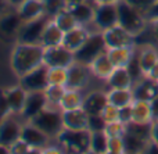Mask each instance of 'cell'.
I'll list each match as a JSON object with an SVG mask.
<instances>
[{"label": "cell", "mask_w": 158, "mask_h": 154, "mask_svg": "<svg viewBox=\"0 0 158 154\" xmlns=\"http://www.w3.org/2000/svg\"><path fill=\"white\" fill-rule=\"evenodd\" d=\"M131 108H132V122H139V124H151L153 122L150 102L135 100L132 103Z\"/></svg>", "instance_id": "cell-28"}, {"label": "cell", "mask_w": 158, "mask_h": 154, "mask_svg": "<svg viewBox=\"0 0 158 154\" xmlns=\"http://www.w3.org/2000/svg\"><path fill=\"white\" fill-rule=\"evenodd\" d=\"M0 154H10V152H8V147L0 144Z\"/></svg>", "instance_id": "cell-56"}, {"label": "cell", "mask_w": 158, "mask_h": 154, "mask_svg": "<svg viewBox=\"0 0 158 154\" xmlns=\"http://www.w3.org/2000/svg\"><path fill=\"white\" fill-rule=\"evenodd\" d=\"M92 31L85 25H77L75 28H72L71 31L64 33L63 39V46H65L68 50L77 53L79 49L85 44V42L87 40V38L90 36Z\"/></svg>", "instance_id": "cell-17"}, {"label": "cell", "mask_w": 158, "mask_h": 154, "mask_svg": "<svg viewBox=\"0 0 158 154\" xmlns=\"http://www.w3.org/2000/svg\"><path fill=\"white\" fill-rule=\"evenodd\" d=\"M150 31H151V36H153L154 42L158 44V18L150 22Z\"/></svg>", "instance_id": "cell-49"}, {"label": "cell", "mask_w": 158, "mask_h": 154, "mask_svg": "<svg viewBox=\"0 0 158 154\" xmlns=\"http://www.w3.org/2000/svg\"><path fill=\"white\" fill-rule=\"evenodd\" d=\"M106 83L110 89H132L135 81L126 67H117L114 68L112 74L107 78Z\"/></svg>", "instance_id": "cell-22"}, {"label": "cell", "mask_w": 158, "mask_h": 154, "mask_svg": "<svg viewBox=\"0 0 158 154\" xmlns=\"http://www.w3.org/2000/svg\"><path fill=\"white\" fill-rule=\"evenodd\" d=\"M126 132L137 136L140 139L150 142L151 140V124H139V122H129L126 125Z\"/></svg>", "instance_id": "cell-35"}, {"label": "cell", "mask_w": 158, "mask_h": 154, "mask_svg": "<svg viewBox=\"0 0 158 154\" xmlns=\"http://www.w3.org/2000/svg\"><path fill=\"white\" fill-rule=\"evenodd\" d=\"M89 65L75 61L71 67H68V81H67V88L68 89H77V90H83L87 86L92 77Z\"/></svg>", "instance_id": "cell-12"}, {"label": "cell", "mask_w": 158, "mask_h": 154, "mask_svg": "<svg viewBox=\"0 0 158 154\" xmlns=\"http://www.w3.org/2000/svg\"><path fill=\"white\" fill-rule=\"evenodd\" d=\"M108 150L117 153H125L123 138H108Z\"/></svg>", "instance_id": "cell-43"}, {"label": "cell", "mask_w": 158, "mask_h": 154, "mask_svg": "<svg viewBox=\"0 0 158 154\" xmlns=\"http://www.w3.org/2000/svg\"><path fill=\"white\" fill-rule=\"evenodd\" d=\"M90 115L83 108L63 111L64 129L68 131H89Z\"/></svg>", "instance_id": "cell-15"}, {"label": "cell", "mask_w": 158, "mask_h": 154, "mask_svg": "<svg viewBox=\"0 0 158 154\" xmlns=\"http://www.w3.org/2000/svg\"><path fill=\"white\" fill-rule=\"evenodd\" d=\"M44 47L35 43H19L17 42L11 53V68L18 78L33 71L43 64Z\"/></svg>", "instance_id": "cell-1"}, {"label": "cell", "mask_w": 158, "mask_h": 154, "mask_svg": "<svg viewBox=\"0 0 158 154\" xmlns=\"http://www.w3.org/2000/svg\"><path fill=\"white\" fill-rule=\"evenodd\" d=\"M143 154H158V144H156L154 142H150Z\"/></svg>", "instance_id": "cell-51"}, {"label": "cell", "mask_w": 158, "mask_h": 154, "mask_svg": "<svg viewBox=\"0 0 158 154\" xmlns=\"http://www.w3.org/2000/svg\"><path fill=\"white\" fill-rule=\"evenodd\" d=\"M67 154H83L90 149V131L64 129L56 139Z\"/></svg>", "instance_id": "cell-4"}, {"label": "cell", "mask_w": 158, "mask_h": 154, "mask_svg": "<svg viewBox=\"0 0 158 154\" xmlns=\"http://www.w3.org/2000/svg\"><path fill=\"white\" fill-rule=\"evenodd\" d=\"M107 56L111 60V63L114 64V67H128V64L131 63L132 57L135 56L136 50L135 46L132 47H112V49H107Z\"/></svg>", "instance_id": "cell-25"}, {"label": "cell", "mask_w": 158, "mask_h": 154, "mask_svg": "<svg viewBox=\"0 0 158 154\" xmlns=\"http://www.w3.org/2000/svg\"><path fill=\"white\" fill-rule=\"evenodd\" d=\"M147 77H148V78H151V79H154V81H157V82H158V63L153 67V69H151V71L148 72Z\"/></svg>", "instance_id": "cell-52"}, {"label": "cell", "mask_w": 158, "mask_h": 154, "mask_svg": "<svg viewBox=\"0 0 158 154\" xmlns=\"http://www.w3.org/2000/svg\"><path fill=\"white\" fill-rule=\"evenodd\" d=\"M122 138H123V143H125V153H131V154H143L147 144L151 142V140L147 142L144 139H140L129 132H125V135Z\"/></svg>", "instance_id": "cell-31"}, {"label": "cell", "mask_w": 158, "mask_h": 154, "mask_svg": "<svg viewBox=\"0 0 158 154\" xmlns=\"http://www.w3.org/2000/svg\"><path fill=\"white\" fill-rule=\"evenodd\" d=\"M106 122L101 118V115H90V121H89V131L94 132V131H104Z\"/></svg>", "instance_id": "cell-44"}, {"label": "cell", "mask_w": 158, "mask_h": 154, "mask_svg": "<svg viewBox=\"0 0 158 154\" xmlns=\"http://www.w3.org/2000/svg\"><path fill=\"white\" fill-rule=\"evenodd\" d=\"M22 22L24 21L21 19V17L18 15V13H17V10H15L14 13L3 14L2 19H0V28H2V31L4 33H7V35H15L17 36Z\"/></svg>", "instance_id": "cell-30"}, {"label": "cell", "mask_w": 158, "mask_h": 154, "mask_svg": "<svg viewBox=\"0 0 158 154\" xmlns=\"http://www.w3.org/2000/svg\"><path fill=\"white\" fill-rule=\"evenodd\" d=\"M108 103L118 108H123L131 106L135 102L133 90L132 89H108L107 90Z\"/></svg>", "instance_id": "cell-26"}, {"label": "cell", "mask_w": 158, "mask_h": 154, "mask_svg": "<svg viewBox=\"0 0 158 154\" xmlns=\"http://www.w3.org/2000/svg\"><path fill=\"white\" fill-rule=\"evenodd\" d=\"M29 149H31V146L27 142L22 140V139H18V140L14 142V143L8 147V152H10V154H27L29 152Z\"/></svg>", "instance_id": "cell-42"}, {"label": "cell", "mask_w": 158, "mask_h": 154, "mask_svg": "<svg viewBox=\"0 0 158 154\" xmlns=\"http://www.w3.org/2000/svg\"><path fill=\"white\" fill-rule=\"evenodd\" d=\"M15 10L24 22L33 21L46 15L43 0H22Z\"/></svg>", "instance_id": "cell-16"}, {"label": "cell", "mask_w": 158, "mask_h": 154, "mask_svg": "<svg viewBox=\"0 0 158 154\" xmlns=\"http://www.w3.org/2000/svg\"><path fill=\"white\" fill-rule=\"evenodd\" d=\"M42 154H67V153H65V150L56 142L54 144L50 143V144H47L44 149H42Z\"/></svg>", "instance_id": "cell-45"}, {"label": "cell", "mask_w": 158, "mask_h": 154, "mask_svg": "<svg viewBox=\"0 0 158 154\" xmlns=\"http://www.w3.org/2000/svg\"><path fill=\"white\" fill-rule=\"evenodd\" d=\"M21 139L27 142L31 147H36V149H44L53 140L49 135H46L43 131L39 129L36 125H33L29 121L24 122V125H22Z\"/></svg>", "instance_id": "cell-14"}, {"label": "cell", "mask_w": 158, "mask_h": 154, "mask_svg": "<svg viewBox=\"0 0 158 154\" xmlns=\"http://www.w3.org/2000/svg\"><path fill=\"white\" fill-rule=\"evenodd\" d=\"M151 142L158 144V121L151 122Z\"/></svg>", "instance_id": "cell-50"}, {"label": "cell", "mask_w": 158, "mask_h": 154, "mask_svg": "<svg viewBox=\"0 0 158 154\" xmlns=\"http://www.w3.org/2000/svg\"><path fill=\"white\" fill-rule=\"evenodd\" d=\"M146 17H147L148 22H151V21H154V19L158 18V0H157L156 3H154L153 7L150 8V11L146 14Z\"/></svg>", "instance_id": "cell-47"}, {"label": "cell", "mask_w": 158, "mask_h": 154, "mask_svg": "<svg viewBox=\"0 0 158 154\" xmlns=\"http://www.w3.org/2000/svg\"><path fill=\"white\" fill-rule=\"evenodd\" d=\"M6 94H7V100H8V104H10L13 114L21 115L22 110L25 107V103H27L28 90L22 85L18 83L15 86H11V88L6 89Z\"/></svg>", "instance_id": "cell-20"}, {"label": "cell", "mask_w": 158, "mask_h": 154, "mask_svg": "<svg viewBox=\"0 0 158 154\" xmlns=\"http://www.w3.org/2000/svg\"><path fill=\"white\" fill-rule=\"evenodd\" d=\"M93 25L100 32L118 25V2H110L96 6Z\"/></svg>", "instance_id": "cell-6"}, {"label": "cell", "mask_w": 158, "mask_h": 154, "mask_svg": "<svg viewBox=\"0 0 158 154\" xmlns=\"http://www.w3.org/2000/svg\"><path fill=\"white\" fill-rule=\"evenodd\" d=\"M83 102H85V96L82 94V90L67 88L65 93L63 96V100L60 103V108L63 111L83 108Z\"/></svg>", "instance_id": "cell-29"}, {"label": "cell", "mask_w": 158, "mask_h": 154, "mask_svg": "<svg viewBox=\"0 0 158 154\" xmlns=\"http://www.w3.org/2000/svg\"><path fill=\"white\" fill-rule=\"evenodd\" d=\"M125 154H131V153H125Z\"/></svg>", "instance_id": "cell-60"}, {"label": "cell", "mask_w": 158, "mask_h": 154, "mask_svg": "<svg viewBox=\"0 0 158 154\" xmlns=\"http://www.w3.org/2000/svg\"><path fill=\"white\" fill-rule=\"evenodd\" d=\"M103 154H125V153H117V152H111V150H107V152L103 153Z\"/></svg>", "instance_id": "cell-59"}, {"label": "cell", "mask_w": 158, "mask_h": 154, "mask_svg": "<svg viewBox=\"0 0 158 154\" xmlns=\"http://www.w3.org/2000/svg\"><path fill=\"white\" fill-rule=\"evenodd\" d=\"M118 24L133 36H140L150 24L144 13L139 11L125 0H118Z\"/></svg>", "instance_id": "cell-2"}, {"label": "cell", "mask_w": 158, "mask_h": 154, "mask_svg": "<svg viewBox=\"0 0 158 154\" xmlns=\"http://www.w3.org/2000/svg\"><path fill=\"white\" fill-rule=\"evenodd\" d=\"M131 106L119 108V121L123 122V124H126V125H128L129 122H132V108H131Z\"/></svg>", "instance_id": "cell-46"}, {"label": "cell", "mask_w": 158, "mask_h": 154, "mask_svg": "<svg viewBox=\"0 0 158 154\" xmlns=\"http://www.w3.org/2000/svg\"><path fill=\"white\" fill-rule=\"evenodd\" d=\"M50 17L44 15L42 18L33 19V21L22 22L18 33H17V40L19 43H35L40 44L42 32H43L46 24L49 22Z\"/></svg>", "instance_id": "cell-8"}, {"label": "cell", "mask_w": 158, "mask_h": 154, "mask_svg": "<svg viewBox=\"0 0 158 154\" xmlns=\"http://www.w3.org/2000/svg\"><path fill=\"white\" fill-rule=\"evenodd\" d=\"M106 52L107 46L104 43L103 33L100 31H92V33L87 38V40L85 42V44L75 53V61L89 65L96 57H98L100 54H103Z\"/></svg>", "instance_id": "cell-5"}, {"label": "cell", "mask_w": 158, "mask_h": 154, "mask_svg": "<svg viewBox=\"0 0 158 154\" xmlns=\"http://www.w3.org/2000/svg\"><path fill=\"white\" fill-rule=\"evenodd\" d=\"M13 114L7 100V94H6V89H0V122L10 117Z\"/></svg>", "instance_id": "cell-40"}, {"label": "cell", "mask_w": 158, "mask_h": 154, "mask_svg": "<svg viewBox=\"0 0 158 154\" xmlns=\"http://www.w3.org/2000/svg\"><path fill=\"white\" fill-rule=\"evenodd\" d=\"M89 68H90V71H92L93 77L98 78V79L107 81V78L112 74L115 67H114V64L111 63V60L108 58L107 53H103V54L96 57L94 60L89 64Z\"/></svg>", "instance_id": "cell-24"}, {"label": "cell", "mask_w": 158, "mask_h": 154, "mask_svg": "<svg viewBox=\"0 0 158 154\" xmlns=\"http://www.w3.org/2000/svg\"><path fill=\"white\" fill-rule=\"evenodd\" d=\"M47 78H49L50 85L67 86V81H68V68H60V67L49 68Z\"/></svg>", "instance_id": "cell-36"}, {"label": "cell", "mask_w": 158, "mask_h": 154, "mask_svg": "<svg viewBox=\"0 0 158 154\" xmlns=\"http://www.w3.org/2000/svg\"><path fill=\"white\" fill-rule=\"evenodd\" d=\"M67 90V86L61 85H47V88L44 89V96H46L47 104L50 107H60V103L63 100V96Z\"/></svg>", "instance_id": "cell-33"}, {"label": "cell", "mask_w": 158, "mask_h": 154, "mask_svg": "<svg viewBox=\"0 0 158 154\" xmlns=\"http://www.w3.org/2000/svg\"><path fill=\"white\" fill-rule=\"evenodd\" d=\"M83 154H100V153H97V152H94V150L89 149V150H87V152H85Z\"/></svg>", "instance_id": "cell-58"}, {"label": "cell", "mask_w": 158, "mask_h": 154, "mask_svg": "<svg viewBox=\"0 0 158 154\" xmlns=\"http://www.w3.org/2000/svg\"><path fill=\"white\" fill-rule=\"evenodd\" d=\"M126 132V124L121 121H115V122H110L106 124L104 127V133L108 138H122Z\"/></svg>", "instance_id": "cell-37"}, {"label": "cell", "mask_w": 158, "mask_h": 154, "mask_svg": "<svg viewBox=\"0 0 158 154\" xmlns=\"http://www.w3.org/2000/svg\"><path fill=\"white\" fill-rule=\"evenodd\" d=\"M132 90H133L135 100L151 102L154 97L158 96V82L148 77H143L140 81L135 82Z\"/></svg>", "instance_id": "cell-18"}, {"label": "cell", "mask_w": 158, "mask_h": 154, "mask_svg": "<svg viewBox=\"0 0 158 154\" xmlns=\"http://www.w3.org/2000/svg\"><path fill=\"white\" fill-rule=\"evenodd\" d=\"M125 2H128L131 6H133L135 8H137L139 11H142V13L147 14L148 11H150V8L154 6V3L157 2V0H125Z\"/></svg>", "instance_id": "cell-41"}, {"label": "cell", "mask_w": 158, "mask_h": 154, "mask_svg": "<svg viewBox=\"0 0 158 154\" xmlns=\"http://www.w3.org/2000/svg\"><path fill=\"white\" fill-rule=\"evenodd\" d=\"M67 8L72 13V15L75 17V19H77V22L79 25H85V27H87V25H90V24L93 25L94 8H96V6L93 4V3L85 0V2L77 3V4L68 6Z\"/></svg>", "instance_id": "cell-21"}, {"label": "cell", "mask_w": 158, "mask_h": 154, "mask_svg": "<svg viewBox=\"0 0 158 154\" xmlns=\"http://www.w3.org/2000/svg\"><path fill=\"white\" fill-rule=\"evenodd\" d=\"M108 104L107 99V92L103 90H93L85 96L83 110L89 115H101L103 110Z\"/></svg>", "instance_id": "cell-19"}, {"label": "cell", "mask_w": 158, "mask_h": 154, "mask_svg": "<svg viewBox=\"0 0 158 154\" xmlns=\"http://www.w3.org/2000/svg\"><path fill=\"white\" fill-rule=\"evenodd\" d=\"M10 4V3L7 2V0H0V14H6V7Z\"/></svg>", "instance_id": "cell-53"}, {"label": "cell", "mask_w": 158, "mask_h": 154, "mask_svg": "<svg viewBox=\"0 0 158 154\" xmlns=\"http://www.w3.org/2000/svg\"><path fill=\"white\" fill-rule=\"evenodd\" d=\"M29 122L36 125L46 135H49L53 140H56L58 138V135L64 131L63 110L60 107H50V106H47L44 110H42Z\"/></svg>", "instance_id": "cell-3"}, {"label": "cell", "mask_w": 158, "mask_h": 154, "mask_svg": "<svg viewBox=\"0 0 158 154\" xmlns=\"http://www.w3.org/2000/svg\"><path fill=\"white\" fill-rule=\"evenodd\" d=\"M47 100L44 96L43 90L39 92H28V97H27V103H25V107L22 110L19 118L24 122L31 121L32 118H35L42 110L47 107Z\"/></svg>", "instance_id": "cell-13"}, {"label": "cell", "mask_w": 158, "mask_h": 154, "mask_svg": "<svg viewBox=\"0 0 158 154\" xmlns=\"http://www.w3.org/2000/svg\"><path fill=\"white\" fill-rule=\"evenodd\" d=\"M19 115L11 114L6 119L0 122V144L10 147L14 142L21 139L22 125L24 122L18 119Z\"/></svg>", "instance_id": "cell-10"}, {"label": "cell", "mask_w": 158, "mask_h": 154, "mask_svg": "<svg viewBox=\"0 0 158 154\" xmlns=\"http://www.w3.org/2000/svg\"><path fill=\"white\" fill-rule=\"evenodd\" d=\"M63 39H64V32L56 25V22L50 18L49 22L46 24V27H44L43 32H42L40 44L44 49H46V47L58 46V44H63Z\"/></svg>", "instance_id": "cell-23"}, {"label": "cell", "mask_w": 158, "mask_h": 154, "mask_svg": "<svg viewBox=\"0 0 158 154\" xmlns=\"http://www.w3.org/2000/svg\"><path fill=\"white\" fill-rule=\"evenodd\" d=\"M90 149L100 154L108 150V136L104 133V131L90 132Z\"/></svg>", "instance_id": "cell-34"}, {"label": "cell", "mask_w": 158, "mask_h": 154, "mask_svg": "<svg viewBox=\"0 0 158 154\" xmlns=\"http://www.w3.org/2000/svg\"><path fill=\"white\" fill-rule=\"evenodd\" d=\"M65 2H67V6H71V4H77V3L85 2V0H65Z\"/></svg>", "instance_id": "cell-57"}, {"label": "cell", "mask_w": 158, "mask_h": 154, "mask_svg": "<svg viewBox=\"0 0 158 154\" xmlns=\"http://www.w3.org/2000/svg\"><path fill=\"white\" fill-rule=\"evenodd\" d=\"M101 118L104 119L106 124L119 121V108L108 103V104L106 106V108L103 110V113H101Z\"/></svg>", "instance_id": "cell-39"}, {"label": "cell", "mask_w": 158, "mask_h": 154, "mask_svg": "<svg viewBox=\"0 0 158 154\" xmlns=\"http://www.w3.org/2000/svg\"><path fill=\"white\" fill-rule=\"evenodd\" d=\"M151 107V115H153V121H158V96L154 97L150 102Z\"/></svg>", "instance_id": "cell-48"}, {"label": "cell", "mask_w": 158, "mask_h": 154, "mask_svg": "<svg viewBox=\"0 0 158 154\" xmlns=\"http://www.w3.org/2000/svg\"><path fill=\"white\" fill-rule=\"evenodd\" d=\"M87 2L93 3L94 6L97 4H103V3H110V2H118V0H87Z\"/></svg>", "instance_id": "cell-54"}, {"label": "cell", "mask_w": 158, "mask_h": 154, "mask_svg": "<svg viewBox=\"0 0 158 154\" xmlns=\"http://www.w3.org/2000/svg\"><path fill=\"white\" fill-rule=\"evenodd\" d=\"M137 56H139V63H140V68L143 71V75L147 77L148 72L158 63V50L154 46L147 44V46H143L137 52Z\"/></svg>", "instance_id": "cell-27"}, {"label": "cell", "mask_w": 158, "mask_h": 154, "mask_svg": "<svg viewBox=\"0 0 158 154\" xmlns=\"http://www.w3.org/2000/svg\"><path fill=\"white\" fill-rule=\"evenodd\" d=\"M27 154H42V149H36V147H31L29 152Z\"/></svg>", "instance_id": "cell-55"}, {"label": "cell", "mask_w": 158, "mask_h": 154, "mask_svg": "<svg viewBox=\"0 0 158 154\" xmlns=\"http://www.w3.org/2000/svg\"><path fill=\"white\" fill-rule=\"evenodd\" d=\"M44 3V10H46V15L53 18L57 13H60L61 10L67 8V2L65 0H43Z\"/></svg>", "instance_id": "cell-38"}, {"label": "cell", "mask_w": 158, "mask_h": 154, "mask_svg": "<svg viewBox=\"0 0 158 154\" xmlns=\"http://www.w3.org/2000/svg\"><path fill=\"white\" fill-rule=\"evenodd\" d=\"M52 19L56 22V25H57L64 33L68 32V31H71L72 28H75L77 25H79L77 22V19H75V17L72 15V13L68 10V8L61 10L60 13L56 14Z\"/></svg>", "instance_id": "cell-32"}, {"label": "cell", "mask_w": 158, "mask_h": 154, "mask_svg": "<svg viewBox=\"0 0 158 154\" xmlns=\"http://www.w3.org/2000/svg\"><path fill=\"white\" fill-rule=\"evenodd\" d=\"M75 63V53L68 50L65 46L58 44V46L46 47L43 56V64L49 68H68Z\"/></svg>", "instance_id": "cell-7"}, {"label": "cell", "mask_w": 158, "mask_h": 154, "mask_svg": "<svg viewBox=\"0 0 158 154\" xmlns=\"http://www.w3.org/2000/svg\"><path fill=\"white\" fill-rule=\"evenodd\" d=\"M49 67L42 64L40 67L35 68L33 71L25 74L19 78V85H22L28 92H39L44 90L49 85V78H47Z\"/></svg>", "instance_id": "cell-11"}, {"label": "cell", "mask_w": 158, "mask_h": 154, "mask_svg": "<svg viewBox=\"0 0 158 154\" xmlns=\"http://www.w3.org/2000/svg\"><path fill=\"white\" fill-rule=\"evenodd\" d=\"M103 39L107 49L112 47H132L136 46V36L122 28L119 24L103 31Z\"/></svg>", "instance_id": "cell-9"}]
</instances>
